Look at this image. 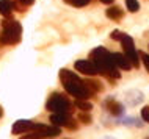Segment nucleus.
Here are the masks:
<instances>
[{
  "mask_svg": "<svg viewBox=\"0 0 149 139\" xmlns=\"http://www.w3.org/2000/svg\"><path fill=\"white\" fill-rule=\"evenodd\" d=\"M46 108L49 109L50 113H68L69 114L72 111V105L63 94L55 92L49 97V100L46 103Z\"/></svg>",
  "mask_w": 149,
  "mask_h": 139,
  "instance_id": "4",
  "label": "nucleus"
},
{
  "mask_svg": "<svg viewBox=\"0 0 149 139\" xmlns=\"http://www.w3.org/2000/svg\"><path fill=\"white\" fill-rule=\"evenodd\" d=\"M33 124L31 120H17L13 125V134H24L33 130Z\"/></svg>",
  "mask_w": 149,
  "mask_h": 139,
  "instance_id": "8",
  "label": "nucleus"
},
{
  "mask_svg": "<svg viewBox=\"0 0 149 139\" xmlns=\"http://www.w3.org/2000/svg\"><path fill=\"white\" fill-rule=\"evenodd\" d=\"M102 3H105V5H110V3H113V0H100Z\"/></svg>",
  "mask_w": 149,
  "mask_h": 139,
  "instance_id": "26",
  "label": "nucleus"
},
{
  "mask_svg": "<svg viewBox=\"0 0 149 139\" xmlns=\"http://www.w3.org/2000/svg\"><path fill=\"white\" fill-rule=\"evenodd\" d=\"M22 36V27L17 21H5L3 22V31L0 34V44L13 45L21 41Z\"/></svg>",
  "mask_w": 149,
  "mask_h": 139,
  "instance_id": "3",
  "label": "nucleus"
},
{
  "mask_svg": "<svg viewBox=\"0 0 149 139\" xmlns=\"http://www.w3.org/2000/svg\"><path fill=\"white\" fill-rule=\"evenodd\" d=\"M111 56H113V61H115L116 67H121L123 70L132 69V63L129 61V58L126 56V55H123V53H111Z\"/></svg>",
  "mask_w": 149,
  "mask_h": 139,
  "instance_id": "9",
  "label": "nucleus"
},
{
  "mask_svg": "<svg viewBox=\"0 0 149 139\" xmlns=\"http://www.w3.org/2000/svg\"><path fill=\"white\" fill-rule=\"evenodd\" d=\"M126 100L130 106H136L138 103L143 102V92L138 89H134V91H129L126 94Z\"/></svg>",
  "mask_w": 149,
  "mask_h": 139,
  "instance_id": "10",
  "label": "nucleus"
},
{
  "mask_svg": "<svg viewBox=\"0 0 149 139\" xmlns=\"http://www.w3.org/2000/svg\"><path fill=\"white\" fill-rule=\"evenodd\" d=\"M86 88L91 91V92H99V91H102V83L100 81H96V80H86L85 81Z\"/></svg>",
  "mask_w": 149,
  "mask_h": 139,
  "instance_id": "15",
  "label": "nucleus"
},
{
  "mask_svg": "<svg viewBox=\"0 0 149 139\" xmlns=\"http://www.w3.org/2000/svg\"><path fill=\"white\" fill-rule=\"evenodd\" d=\"M21 139H42V136L39 134V131H29V134H24Z\"/></svg>",
  "mask_w": 149,
  "mask_h": 139,
  "instance_id": "19",
  "label": "nucleus"
},
{
  "mask_svg": "<svg viewBox=\"0 0 149 139\" xmlns=\"http://www.w3.org/2000/svg\"><path fill=\"white\" fill-rule=\"evenodd\" d=\"M68 3H71V5H74V6H79V8H82V6H85L90 3V0H66Z\"/></svg>",
  "mask_w": 149,
  "mask_h": 139,
  "instance_id": "20",
  "label": "nucleus"
},
{
  "mask_svg": "<svg viewBox=\"0 0 149 139\" xmlns=\"http://www.w3.org/2000/svg\"><path fill=\"white\" fill-rule=\"evenodd\" d=\"M74 67H75V70L82 72L83 75H90V77L99 74V70H97V67H96V64H94L93 61H90V59H79V61H75Z\"/></svg>",
  "mask_w": 149,
  "mask_h": 139,
  "instance_id": "6",
  "label": "nucleus"
},
{
  "mask_svg": "<svg viewBox=\"0 0 149 139\" xmlns=\"http://www.w3.org/2000/svg\"><path fill=\"white\" fill-rule=\"evenodd\" d=\"M66 127H68V128H72V130H77V124H75V120H74L72 117L69 119V120H68Z\"/></svg>",
  "mask_w": 149,
  "mask_h": 139,
  "instance_id": "23",
  "label": "nucleus"
},
{
  "mask_svg": "<svg viewBox=\"0 0 149 139\" xmlns=\"http://www.w3.org/2000/svg\"><path fill=\"white\" fill-rule=\"evenodd\" d=\"M79 120L82 122V124H85V125H90L91 124V116L86 113V111H82V114L79 116Z\"/></svg>",
  "mask_w": 149,
  "mask_h": 139,
  "instance_id": "18",
  "label": "nucleus"
},
{
  "mask_svg": "<svg viewBox=\"0 0 149 139\" xmlns=\"http://www.w3.org/2000/svg\"><path fill=\"white\" fill-rule=\"evenodd\" d=\"M75 106H77L79 109H82V111H86V113H90V111L93 109V105L90 102H86L85 98H77V100H75Z\"/></svg>",
  "mask_w": 149,
  "mask_h": 139,
  "instance_id": "14",
  "label": "nucleus"
},
{
  "mask_svg": "<svg viewBox=\"0 0 149 139\" xmlns=\"http://www.w3.org/2000/svg\"><path fill=\"white\" fill-rule=\"evenodd\" d=\"M69 114L68 113H54L50 116V122L52 125H57V127H63L68 124V120H69Z\"/></svg>",
  "mask_w": 149,
  "mask_h": 139,
  "instance_id": "11",
  "label": "nucleus"
},
{
  "mask_svg": "<svg viewBox=\"0 0 149 139\" xmlns=\"http://www.w3.org/2000/svg\"><path fill=\"white\" fill-rule=\"evenodd\" d=\"M121 42H123V47H124V55L129 58V61L132 63L134 67H138L140 66V59H138V52L135 49V44H134V39H132L129 34L123 33L121 34Z\"/></svg>",
  "mask_w": 149,
  "mask_h": 139,
  "instance_id": "5",
  "label": "nucleus"
},
{
  "mask_svg": "<svg viewBox=\"0 0 149 139\" xmlns=\"http://www.w3.org/2000/svg\"><path fill=\"white\" fill-rule=\"evenodd\" d=\"M14 6L11 0H0V14L5 16V17H10L11 13H13Z\"/></svg>",
  "mask_w": 149,
  "mask_h": 139,
  "instance_id": "12",
  "label": "nucleus"
},
{
  "mask_svg": "<svg viewBox=\"0 0 149 139\" xmlns=\"http://www.w3.org/2000/svg\"><path fill=\"white\" fill-rule=\"evenodd\" d=\"M121 124L123 125H136V127H141L143 124L138 120V119H135V117H124L123 120H121Z\"/></svg>",
  "mask_w": 149,
  "mask_h": 139,
  "instance_id": "17",
  "label": "nucleus"
},
{
  "mask_svg": "<svg viewBox=\"0 0 149 139\" xmlns=\"http://www.w3.org/2000/svg\"><path fill=\"white\" fill-rule=\"evenodd\" d=\"M17 2H19V5H22V6H29L35 2V0H17Z\"/></svg>",
  "mask_w": 149,
  "mask_h": 139,
  "instance_id": "25",
  "label": "nucleus"
},
{
  "mask_svg": "<svg viewBox=\"0 0 149 139\" xmlns=\"http://www.w3.org/2000/svg\"><path fill=\"white\" fill-rule=\"evenodd\" d=\"M105 108L110 114H113V116H123L124 111H126V108H124V105L118 100H115L113 97L107 98L105 100Z\"/></svg>",
  "mask_w": 149,
  "mask_h": 139,
  "instance_id": "7",
  "label": "nucleus"
},
{
  "mask_svg": "<svg viewBox=\"0 0 149 139\" xmlns=\"http://www.w3.org/2000/svg\"><path fill=\"white\" fill-rule=\"evenodd\" d=\"M105 139H113V138H105Z\"/></svg>",
  "mask_w": 149,
  "mask_h": 139,
  "instance_id": "28",
  "label": "nucleus"
},
{
  "mask_svg": "<svg viewBox=\"0 0 149 139\" xmlns=\"http://www.w3.org/2000/svg\"><path fill=\"white\" fill-rule=\"evenodd\" d=\"M105 14H107L108 19H113V21H119V19L123 17V11H121V8H118V6L108 8L105 11Z\"/></svg>",
  "mask_w": 149,
  "mask_h": 139,
  "instance_id": "13",
  "label": "nucleus"
},
{
  "mask_svg": "<svg viewBox=\"0 0 149 139\" xmlns=\"http://www.w3.org/2000/svg\"><path fill=\"white\" fill-rule=\"evenodd\" d=\"M126 6L130 13H138L140 11V3L138 0H126Z\"/></svg>",
  "mask_w": 149,
  "mask_h": 139,
  "instance_id": "16",
  "label": "nucleus"
},
{
  "mask_svg": "<svg viewBox=\"0 0 149 139\" xmlns=\"http://www.w3.org/2000/svg\"><path fill=\"white\" fill-rule=\"evenodd\" d=\"M90 61H93L97 67L99 74H105L110 78H119L121 74L116 69V64L113 61V56L105 47H96L90 53Z\"/></svg>",
  "mask_w": 149,
  "mask_h": 139,
  "instance_id": "1",
  "label": "nucleus"
},
{
  "mask_svg": "<svg viewBox=\"0 0 149 139\" xmlns=\"http://www.w3.org/2000/svg\"><path fill=\"white\" fill-rule=\"evenodd\" d=\"M60 80H61L66 92L74 95V97H77V98H85L86 100V98L93 94L91 91L86 88L85 81H82L77 75L72 74L71 70H68V69L60 70Z\"/></svg>",
  "mask_w": 149,
  "mask_h": 139,
  "instance_id": "2",
  "label": "nucleus"
},
{
  "mask_svg": "<svg viewBox=\"0 0 149 139\" xmlns=\"http://www.w3.org/2000/svg\"><path fill=\"white\" fill-rule=\"evenodd\" d=\"M2 114H3V109H2V106H0V117H2Z\"/></svg>",
  "mask_w": 149,
  "mask_h": 139,
  "instance_id": "27",
  "label": "nucleus"
},
{
  "mask_svg": "<svg viewBox=\"0 0 149 139\" xmlns=\"http://www.w3.org/2000/svg\"><path fill=\"white\" fill-rule=\"evenodd\" d=\"M140 56H141V59H143V64H144V67H146V70L149 72V55L140 53Z\"/></svg>",
  "mask_w": 149,
  "mask_h": 139,
  "instance_id": "22",
  "label": "nucleus"
},
{
  "mask_svg": "<svg viewBox=\"0 0 149 139\" xmlns=\"http://www.w3.org/2000/svg\"><path fill=\"white\" fill-rule=\"evenodd\" d=\"M141 119L149 124V106H144V108L141 109Z\"/></svg>",
  "mask_w": 149,
  "mask_h": 139,
  "instance_id": "21",
  "label": "nucleus"
},
{
  "mask_svg": "<svg viewBox=\"0 0 149 139\" xmlns=\"http://www.w3.org/2000/svg\"><path fill=\"white\" fill-rule=\"evenodd\" d=\"M121 34H123V33H121V31L115 30L113 33H111V39H116V41H119V39H121Z\"/></svg>",
  "mask_w": 149,
  "mask_h": 139,
  "instance_id": "24",
  "label": "nucleus"
}]
</instances>
